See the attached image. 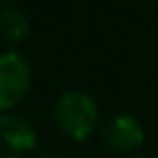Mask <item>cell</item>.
Here are the masks:
<instances>
[{
    "instance_id": "1",
    "label": "cell",
    "mask_w": 158,
    "mask_h": 158,
    "mask_svg": "<svg viewBox=\"0 0 158 158\" xmlns=\"http://www.w3.org/2000/svg\"><path fill=\"white\" fill-rule=\"evenodd\" d=\"M98 104L85 91H65L54 104V123L74 141L87 139L98 126Z\"/></svg>"
},
{
    "instance_id": "2",
    "label": "cell",
    "mask_w": 158,
    "mask_h": 158,
    "mask_svg": "<svg viewBox=\"0 0 158 158\" xmlns=\"http://www.w3.org/2000/svg\"><path fill=\"white\" fill-rule=\"evenodd\" d=\"M33 82L28 61L18 52L0 54V110H9L20 104Z\"/></svg>"
},
{
    "instance_id": "3",
    "label": "cell",
    "mask_w": 158,
    "mask_h": 158,
    "mask_svg": "<svg viewBox=\"0 0 158 158\" xmlns=\"http://www.w3.org/2000/svg\"><path fill=\"white\" fill-rule=\"evenodd\" d=\"M102 139L104 143L115 149V152H132L136 149L143 139H145V130L139 123L136 117L132 115H117L113 119H108L102 128Z\"/></svg>"
},
{
    "instance_id": "4",
    "label": "cell",
    "mask_w": 158,
    "mask_h": 158,
    "mask_svg": "<svg viewBox=\"0 0 158 158\" xmlns=\"http://www.w3.org/2000/svg\"><path fill=\"white\" fill-rule=\"evenodd\" d=\"M0 139L9 149H13V154L28 152L37 145V130L28 117L20 113H5L0 115Z\"/></svg>"
},
{
    "instance_id": "5",
    "label": "cell",
    "mask_w": 158,
    "mask_h": 158,
    "mask_svg": "<svg viewBox=\"0 0 158 158\" xmlns=\"http://www.w3.org/2000/svg\"><path fill=\"white\" fill-rule=\"evenodd\" d=\"M31 31V20L28 13L13 5V2H2L0 5V35L9 41H22Z\"/></svg>"
},
{
    "instance_id": "6",
    "label": "cell",
    "mask_w": 158,
    "mask_h": 158,
    "mask_svg": "<svg viewBox=\"0 0 158 158\" xmlns=\"http://www.w3.org/2000/svg\"><path fill=\"white\" fill-rule=\"evenodd\" d=\"M0 158H24V156H18V154H9V156H0Z\"/></svg>"
},
{
    "instance_id": "7",
    "label": "cell",
    "mask_w": 158,
    "mask_h": 158,
    "mask_svg": "<svg viewBox=\"0 0 158 158\" xmlns=\"http://www.w3.org/2000/svg\"><path fill=\"white\" fill-rule=\"evenodd\" d=\"M126 158H143V156H126Z\"/></svg>"
},
{
    "instance_id": "8",
    "label": "cell",
    "mask_w": 158,
    "mask_h": 158,
    "mask_svg": "<svg viewBox=\"0 0 158 158\" xmlns=\"http://www.w3.org/2000/svg\"><path fill=\"white\" fill-rule=\"evenodd\" d=\"M46 158H59V156H46Z\"/></svg>"
}]
</instances>
